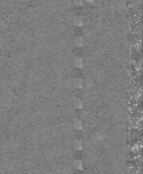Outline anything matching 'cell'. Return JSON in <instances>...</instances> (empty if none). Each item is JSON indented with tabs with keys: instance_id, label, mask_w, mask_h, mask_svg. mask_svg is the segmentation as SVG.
Listing matches in <instances>:
<instances>
[{
	"instance_id": "obj_1",
	"label": "cell",
	"mask_w": 143,
	"mask_h": 174,
	"mask_svg": "<svg viewBox=\"0 0 143 174\" xmlns=\"http://www.w3.org/2000/svg\"><path fill=\"white\" fill-rule=\"evenodd\" d=\"M75 66L78 67V68H81L82 66H83V60H82V58H80V57L75 58Z\"/></svg>"
},
{
	"instance_id": "obj_2",
	"label": "cell",
	"mask_w": 143,
	"mask_h": 174,
	"mask_svg": "<svg viewBox=\"0 0 143 174\" xmlns=\"http://www.w3.org/2000/svg\"><path fill=\"white\" fill-rule=\"evenodd\" d=\"M75 25L78 26V27H80V26L83 25V19H82V17L78 16V17L75 18Z\"/></svg>"
},
{
	"instance_id": "obj_3",
	"label": "cell",
	"mask_w": 143,
	"mask_h": 174,
	"mask_svg": "<svg viewBox=\"0 0 143 174\" xmlns=\"http://www.w3.org/2000/svg\"><path fill=\"white\" fill-rule=\"evenodd\" d=\"M75 44H76V46L81 47L82 45H83V39L80 38V37H78L77 39H75Z\"/></svg>"
},
{
	"instance_id": "obj_4",
	"label": "cell",
	"mask_w": 143,
	"mask_h": 174,
	"mask_svg": "<svg viewBox=\"0 0 143 174\" xmlns=\"http://www.w3.org/2000/svg\"><path fill=\"white\" fill-rule=\"evenodd\" d=\"M75 125H74V127L76 128V129H82V123H81V121L80 120H75V123H74Z\"/></svg>"
},
{
	"instance_id": "obj_5",
	"label": "cell",
	"mask_w": 143,
	"mask_h": 174,
	"mask_svg": "<svg viewBox=\"0 0 143 174\" xmlns=\"http://www.w3.org/2000/svg\"><path fill=\"white\" fill-rule=\"evenodd\" d=\"M74 147H75V149H76V150H81L82 149V143H81V141H75Z\"/></svg>"
},
{
	"instance_id": "obj_6",
	"label": "cell",
	"mask_w": 143,
	"mask_h": 174,
	"mask_svg": "<svg viewBox=\"0 0 143 174\" xmlns=\"http://www.w3.org/2000/svg\"><path fill=\"white\" fill-rule=\"evenodd\" d=\"M74 164H75V168L76 169H82V162L80 160H76Z\"/></svg>"
},
{
	"instance_id": "obj_7",
	"label": "cell",
	"mask_w": 143,
	"mask_h": 174,
	"mask_svg": "<svg viewBox=\"0 0 143 174\" xmlns=\"http://www.w3.org/2000/svg\"><path fill=\"white\" fill-rule=\"evenodd\" d=\"M75 83H76V87L77 88H82V87H83V80H80V79L75 80Z\"/></svg>"
},
{
	"instance_id": "obj_8",
	"label": "cell",
	"mask_w": 143,
	"mask_h": 174,
	"mask_svg": "<svg viewBox=\"0 0 143 174\" xmlns=\"http://www.w3.org/2000/svg\"><path fill=\"white\" fill-rule=\"evenodd\" d=\"M75 107H76L77 109L82 108V103L80 102V100H76V102H75Z\"/></svg>"
},
{
	"instance_id": "obj_9",
	"label": "cell",
	"mask_w": 143,
	"mask_h": 174,
	"mask_svg": "<svg viewBox=\"0 0 143 174\" xmlns=\"http://www.w3.org/2000/svg\"><path fill=\"white\" fill-rule=\"evenodd\" d=\"M74 1H75V3L78 4V5H82V4H83V0H74Z\"/></svg>"
}]
</instances>
